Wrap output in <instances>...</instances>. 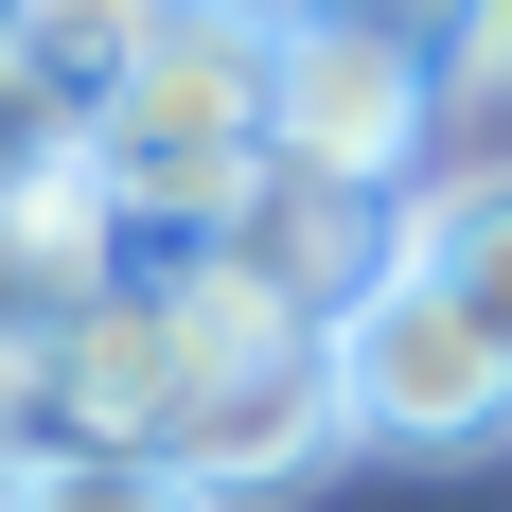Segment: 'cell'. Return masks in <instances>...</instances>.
<instances>
[{"instance_id": "1", "label": "cell", "mask_w": 512, "mask_h": 512, "mask_svg": "<svg viewBox=\"0 0 512 512\" xmlns=\"http://www.w3.org/2000/svg\"><path fill=\"white\" fill-rule=\"evenodd\" d=\"M265 71H283V18H265V0H177V18L89 89V195H106V230L212 248V212L265 177Z\"/></svg>"}, {"instance_id": "2", "label": "cell", "mask_w": 512, "mask_h": 512, "mask_svg": "<svg viewBox=\"0 0 512 512\" xmlns=\"http://www.w3.org/2000/svg\"><path fill=\"white\" fill-rule=\"evenodd\" d=\"M336 424L389 442V460H477V442H512V371L477 354V318L442 301L424 265H389V283L336 318Z\"/></svg>"}, {"instance_id": "3", "label": "cell", "mask_w": 512, "mask_h": 512, "mask_svg": "<svg viewBox=\"0 0 512 512\" xmlns=\"http://www.w3.org/2000/svg\"><path fill=\"white\" fill-rule=\"evenodd\" d=\"M212 265L248 283L265 318H301V336H336V318L407 265V195H354V177H301V159H265L248 195L212 212Z\"/></svg>"}, {"instance_id": "4", "label": "cell", "mask_w": 512, "mask_h": 512, "mask_svg": "<svg viewBox=\"0 0 512 512\" xmlns=\"http://www.w3.org/2000/svg\"><path fill=\"white\" fill-rule=\"evenodd\" d=\"M265 159L354 177V195H424V159H442V89H424L407 53H371V36L283 18V71H265Z\"/></svg>"}, {"instance_id": "5", "label": "cell", "mask_w": 512, "mask_h": 512, "mask_svg": "<svg viewBox=\"0 0 512 512\" xmlns=\"http://www.w3.org/2000/svg\"><path fill=\"white\" fill-rule=\"evenodd\" d=\"M336 442H354V424H336V336H265V354H230L195 407H177L159 460L195 477V495H283V477H318Z\"/></svg>"}, {"instance_id": "6", "label": "cell", "mask_w": 512, "mask_h": 512, "mask_svg": "<svg viewBox=\"0 0 512 512\" xmlns=\"http://www.w3.org/2000/svg\"><path fill=\"white\" fill-rule=\"evenodd\" d=\"M106 301V195H0V389L53 407V336Z\"/></svg>"}, {"instance_id": "7", "label": "cell", "mask_w": 512, "mask_h": 512, "mask_svg": "<svg viewBox=\"0 0 512 512\" xmlns=\"http://www.w3.org/2000/svg\"><path fill=\"white\" fill-rule=\"evenodd\" d=\"M407 265L477 318V354L512 371V159H460V177H424V195H407Z\"/></svg>"}, {"instance_id": "8", "label": "cell", "mask_w": 512, "mask_h": 512, "mask_svg": "<svg viewBox=\"0 0 512 512\" xmlns=\"http://www.w3.org/2000/svg\"><path fill=\"white\" fill-rule=\"evenodd\" d=\"M265 18H318V36H371V53H407L424 89H477V53H495V0H265Z\"/></svg>"}, {"instance_id": "9", "label": "cell", "mask_w": 512, "mask_h": 512, "mask_svg": "<svg viewBox=\"0 0 512 512\" xmlns=\"http://www.w3.org/2000/svg\"><path fill=\"white\" fill-rule=\"evenodd\" d=\"M0 512H212L177 460H124V442H36L0 477Z\"/></svg>"}, {"instance_id": "10", "label": "cell", "mask_w": 512, "mask_h": 512, "mask_svg": "<svg viewBox=\"0 0 512 512\" xmlns=\"http://www.w3.org/2000/svg\"><path fill=\"white\" fill-rule=\"evenodd\" d=\"M71 177H89V89L0 36V195H71Z\"/></svg>"}, {"instance_id": "11", "label": "cell", "mask_w": 512, "mask_h": 512, "mask_svg": "<svg viewBox=\"0 0 512 512\" xmlns=\"http://www.w3.org/2000/svg\"><path fill=\"white\" fill-rule=\"evenodd\" d=\"M159 18H177V0H0V36L36 53V71H71V89H106Z\"/></svg>"}, {"instance_id": "12", "label": "cell", "mask_w": 512, "mask_h": 512, "mask_svg": "<svg viewBox=\"0 0 512 512\" xmlns=\"http://www.w3.org/2000/svg\"><path fill=\"white\" fill-rule=\"evenodd\" d=\"M477 89H512V0H495V53H477Z\"/></svg>"}]
</instances>
